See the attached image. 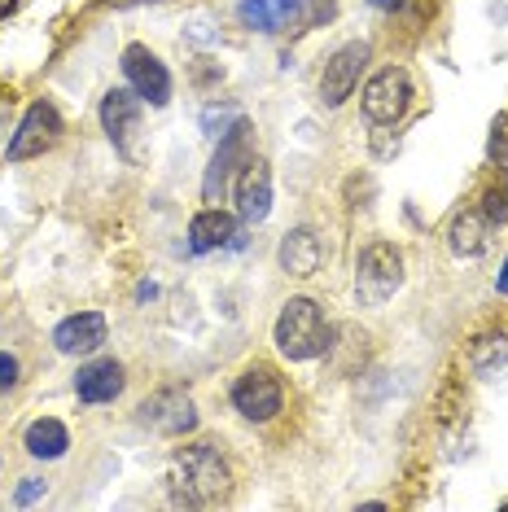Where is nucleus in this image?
Listing matches in <instances>:
<instances>
[{
    "mask_svg": "<svg viewBox=\"0 0 508 512\" xmlns=\"http://www.w3.org/2000/svg\"><path fill=\"white\" fill-rule=\"evenodd\" d=\"M237 123H241V110H237V106H206V110H202V132L215 136V141L233 132Z\"/></svg>",
    "mask_w": 508,
    "mask_h": 512,
    "instance_id": "412c9836",
    "label": "nucleus"
},
{
    "mask_svg": "<svg viewBox=\"0 0 508 512\" xmlns=\"http://www.w3.org/2000/svg\"><path fill=\"white\" fill-rule=\"evenodd\" d=\"M101 342H106V320H101L97 311H84V316L62 320L57 324V333H53V346L62 355H92Z\"/></svg>",
    "mask_w": 508,
    "mask_h": 512,
    "instance_id": "ddd939ff",
    "label": "nucleus"
},
{
    "mask_svg": "<svg viewBox=\"0 0 508 512\" xmlns=\"http://www.w3.org/2000/svg\"><path fill=\"white\" fill-rule=\"evenodd\" d=\"M237 211L246 224H263L272 211V176L263 162H246V171H241V184H237Z\"/></svg>",
    "mask_w": 508,
    "mask_h": 512,
    "instance_id": "f8f14e48",
    "label": "nucleus"
},
{
    "mask_svg": "<svg viewBox=\"0 0 508 512\" xmlns=\"http://www.w3.org/2000/svg\"><path fill=\"white\" fill-rule=\"evenodd\" d=\"M377 9H390V5H403V0H373Z\"/></svg>",
    "mask_w": 508,
    "mask_h": 512,
    "instance_id": "bb28decb",
    "label": "nucleus"
},
{
    "mask_svg": "<svg viewBox=\"0 0 508 512\" xmlns=\"http://www.w3.org/2000/svg\"><path fill=\"white\" fill-rule=\"evenodd\" d=\"M246 119H241L228 136H219V154L211 158V171H206V180H202V193H206V202H219L228 189V176H233V167L241 158H246Z\"/></svg>",
    "mask_w": 508,
    "mask_h": 512,
    "instance_id": "9b49d317",
    "label": "nucleus"
},
{
    "mask_svg": "<svg viewBox=\"0 0 508 512\" xmlns=\"http://www.w3.org/2000/svg\"><path fill=\"white\" fill-rule=\"evenodd\" d=\"M14 381H18V359L0 351V390H9V386H14Z\"/></svg>",
    "mask_w": 508,
    "mask_h": 512,
    "instance_id": "b1692460",
    "label": "nucleus"
},
{
    "mask_svg": "<svg viewBox=\"0 0 508 512\" xmlns=\"http://www.w3.org/2000/svg\"><path fill=\"white\" fill-rule=\"evenodd\" d=\"M123 75H127V84L136 88V97H145L149 106H167L171 75H167V66L145 49V44H127L123 49Z\"/></svg>",
    "mask_w": 508,
    "mask_h": 512,
    "instance_id": "423d86ee",
    "label": "nucleus"
},
{
    "mask_svg": "<svg viewBox=\"0 0 508 512\" xmlns=\"http://www.w3.org/2000/svg\"><path fill=\"white\" fill-rule=\"evenodd\" d=\"M171 486H176L180 504H215V499L228 495V464L211 442L184 447L171 460Z\"/></svg>",
    "mask_w": 508,
    "mask_h": 512,
    "instance_id": "f257e3e1",
    "label": "nucleus"
},
{
    "mask_svg": "<svg viewBox=\"0 0 508 512\" xmlns=\"http://www.w3.org/2000/svg\"><path fill=\"white\" fill-rule=\"evenodd\" d=\"M101 123H106L114 149H119L127 162L145 158V145H141V97H136V92L114 88L110 97L101 101Z\"/></svg>",
    "mask_w": 508,
    "mask_h": 512,
    "instance_id": "20e7f679",
    "label": "nucleus"
},
{
    "mask_svg": "<svg viewBox=\"0 0 508 512\" xmlns=\"http://www.w3.org/2000/svg\"><path fill=\"white\" fill-rule=\"evenodd\" d=\"M276 346L290 359H316L325 351V316L311 298H290L276 320Z\"/></svg>",
    "mask_w": 508,
    "mask_h": 512,
    "instance_id": "f03ea898",
    "label": "nucleus"
},
{
    "mask_svg": "<svg viewBox=\"0 0 508 512\" xmlns=\"http://www.w3.org/2000/svg\"><path fill=\"white\" fill-rule=\"evenodd\" d=\"M491 154H495V158H500L504 167H508V119H500V123H495V136H491Z\"/></svg>",
    "mask_w": 508,
    "mask_h": 512,
    "instance_id": "5701e85b",
    "label": "nucleus"
},
{
    "mask_svg": "<svg viewBox=\"0 0 508 512\" xmlns=\"http://www.w3.org/2000/svg\"><path fill=\"white\" fill-rule=\"evenodd\" d=\"M452 250L460 254V259H473V254H482L487 250V219L482 215H473V211H465V215H456L452 219Z\"/></svg>",
    "mask_w": 508,
    "mask_h": 512,
    "instance_id": "6ab92c4d",
    "label": "nucleus"
},
{
    "mask_svg": "<svg viewBox=\"0 0 508 512\" xmlns=\"http://www.w3.org/2000/svg\"><path fill=\"white\" fill-rule=\"evenodd\" d=\"M403 285V254L390 241H373L355 263V294L364 307H381Z\"/></svg>",
    "mask_w": 508,
    "mask_h": 512,
    "instance_id": "7ed1b4c3",
    "label": "nucleus"
},
{
    "mask_svg": "<svg viewBox=\"0 0 508 512\" xmlns=\"http://www.w3.org/2000/svg\"><path fill=\"white\" fill-rule=\"evenodd\" d=\"M66 447H71V434H66V425L62 421H36L27 429V451L31 456H40V460H57V456H66Z\"/></svg>",
    "mask_w": 508,
    "mask_h": 512,
    "instance_id": "a211bd4d",
    "label": "nucleus"
},
{
    "mask_svg": "<svg viewBox=\"0 0 508 512\" xmlns=\"http://www.w3.org/2000/svg\"><path fill=\"white\" fill-rule=\"evenodd\" d=\"M110 5H119V9H127V5H141V0H110Z\"/></svg>",
    "mask_w": 508,
    "mask_h": 512,
    "instance_id": "cd10ccee",
    "label": "nucleus"
},
{
    "mask_svg": "<svg viewBox=\"0 0 508 512\" xmlns=\"http://www.w3.org/2000/svg\"><path fill=\"white\" fill-rule=\"evenodd\" d=\"M233 237H237V224H233V215H224L219 206H211V211H202L198 219L189 224V250H219V246H233Z\"/></svg>",
    "mask_w": 508,
    "mask_h": 512,
    "instance_id": "f3484780",
    "label": "nucleus"
},
{
    "mask_svg": "<svg viewBox=\"0 0 508 512\" xmlns=\"http://www.w3.org/2000/svg\"><path fill=\"white\" fill-rule=\"evenodd\" d=\"M495 285H500V294H508V263H504V272H500V281Z\"/></svg>",
    "mask_w": 508,
    "mask_h": 512,
    "instance_id": "a878e982",
    "label": "nucleus"
},
{
    "mask_svg": "<svg viewBox=\"0 0 508 512\" xmlns=\"http://www.w3.org/2000/svg\"><path fill=\"white\" fill-rule=\"evenodd\" d=\"M237 18L254 31H285L298 22V0H241Z\"/></svg>",
    "mask_w": 508,
    "mask_h": 512,
    "instance_id": "dca6fc26",
    "label": "nucleus"
},
{
    "mask_svg": "<svg viewBox=\"0 0 508 512\" xmlns=\"http://www.w3.org/2000/svg\"><path fill=\"white\" fill-rule=\"evenodd\" d=\"M44 495V482L40 477H27V482L18 486V504H31V499H40Z\"/></svg>",
    "mask_w": 508,
    "mask_h": 512,
    "instance_id": "393cba45",
    "label": "nucleus"
},
{
    "mask_svg": "<svg viewBox=\"0 0 508 512\" xmlns=\"http://www.w3.org/2000/svg\"><path fill=\"white\" fill-rule=\"evenodd\" d=\"M320 259H325V246H320V237L311 228H294L290 237L281 241V267L298 281H307V276H316Z\"/></svg>",
    "mask_w": 508,
    "mask_h": 512,
    "instance_id": "4468645a",
    "label": "nucleus"
},
{
    "mask_svg": "<svg viewBox=\"0 0 508 512\" xmlns=\"http://www.w3.org/2000/svg\"><path fill=\"white\" fill-rule=\"evenodd\" d=\"M408 101H412V84L403 71H395V66L373 75L364 88V114L373 123H399L403 110H408Z\"/></svg>",
    "mask_w": 508,
    "mask_h": 512,
    "instance_id": "0eeeda50",
    "label": "nucleus"
},
{
    "mask_svg": "<svg viewBox=\"0 0 508 512\" xmlns=\"http://www.w3.org/2000/svg\"><path fill=\"white\" fill-rule=\"evenodd\" d=\"M487 219H495V224H508V180L495 184V189L487 193Z\"/></svg>",
    "mask_w": 508,
    "mask_h": 512,
    "instance_id": "4be33fe9",
    "label": "nucleus"
},
{
    "mask_svg": "<svg viewBox=\"0 0 508 512\" xmlns=\"http://www.w3.org/2000/svg\"><path fill=\"white\" fill-rule=\"evenodd\" d=\"M364 66H368V44H342V49L329 57L325 75H320V97H325V106H342V101L351 97Z\"/></svg>",
    "mask_w": 508,
    "mask_h": 512,
    "instance_id": "1a4fd4ad",
    "label": "nucleus"
},
{
    "mask_svg": "<svg viewBox=\"0 0 508 512\" xmlns=\"http://www.w3.org/2000/svg\"><path fill=\"white\" fill-rule=\"evenodd\" d=\"M18 5V0H0V14H5V9H14Z\"/></svg>",
    "mask_w": 508,
    "mask_h": 512,
    "instance_id": "c85d7f7f",
    "label": "nucleus"
},
{
    "mask_svg": "<svg viewBox=\"0 0 508 512\" xmlns=\"http://www.w3.org/2000/svg\"><path fill=\"white\" fill-rule=\"evenodd\" d=\"M473 368H478V377L487 381H500L508 377V337H482L478 346H473Z\"/></svg>",
    "mask_w": 508,
    "mask_h": 512,
    "instance_id": "aec40b11",
    "label": "nucleus"
},
{
    "mask_svg": "<svg viewBox=\"0 0 508 512\" xmlns=\"http://www.w3.org/2000/svg\"><path fill=\"white\" fill-rule=\"evenodd\" d=\"M233 403L246 421H272L285 403V390H281V381L272 377V368H250L246 377H237Z\"/></svg>",
    "mask_w": 508,
    "mask_h": 512,
    "instance_id": "39448f33",
    "label": "nucleus"
},
{
    "mask_svg": "<svg viewBox=\"0 0 508 512\" xmlns=\"http://www.w3.org/2000/svg\"><path fill=\"white\" fill-rule=\"evenodd\" d=\"M5 114H9V101H5V97H0V119H5Z\"/></svg>",
    "mask_w": 508,
    "mask_h": 512,
    "instance_id": "c756f323",
    "label": "nucleus"
},
{
    "mask_svg": "<svg viewBox=\"0 0 508 512\" xmlns=\"http://www.w3.org/2000/svg\"><path fill=\"white\" fill-rule=\"evenodd\" d=\"M75 390L84 403H110L119 399L123 390V368L114 364V359H97V364H84L75 377Z\"/></svg>",
    "mask_w": 508,
    "mask_h": 512,
    "instance_id": "2eb2a0df",
    "label": "nucleus"
},
{
    "mask_svg": "<svg viewBox=\"0 0 508 512\" xmlns=\"http://www.w3.org/2000/svg\"><path fill=\"white\" fill-rule=\"evenodd\" d=\"M141 421L154 429V434L180 438V434H189V429L198 425V412H193V399L184 390H158L154 399H145Z\"/></svg>",
    "mask_w": 508,
    "mask_h": 512,
    "instance_id": "9d476101",
    "label": "nucleus"
},
{
    "mask_svg": "<svg viewBox=\"0 0 508 512\" xmlns=\"http://www.w3.org/2000/svg\"><path fill=\"white\" fill-rule=\"evenodd\" d=\"M57 136H62V114H57L49 101H36V106L27 110V119H22V127L14 132V141H9V158L14 162L36 158L57 145Z\"/></svg>",
    "mask_w": 508,
    "mask_h": 512,
    "instance_id": "6e6552de",
    "label": "nucleus"
}]
</instances>
